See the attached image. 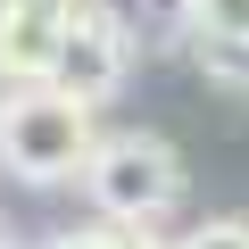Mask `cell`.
I'll list each match as a JSON object with an SVG mask.
<instances>
[{"mask_svg": "<svg viewBox=\"0 0 249 249\" xmlns=\"http://www.w3.org/2000/svg\"><path fill=\"white\" fill-rule=\"evenodd\" d=\"M100 150L91 100H75L67 83H9L0 91V166L17 183L50 191V183H83Z\"/></svg>", "mask_w": 249, "mask_h": 249, "instance_id": "obj_1", "label": "cell"}, {"mask_svg": "<svg viewBox=\"0 0 249 249\" xmlns=\"http://www.w3.org/2000/svg\"><path fill=\"white\" fill-rule=\"evenodd\" d=\"M83 199L91 216H116V224H158L175 199H183V158L166 133H100L91 166H83Z\"/></svg>", "mask_w": 249, "mask_h": 249, "instance_id": "obj_2", "label": "cell"}, {"mask_svg": "<svg viewBox=\"0 0 249 249\" xmlns=\"http://www.w3.org/2000/svg\"><path fill=\"white\" fill-rule=\"evenodd\" d=\"M124 75H133V17L108 9V0H83V9H67V34H58V67L50 83H67L75 100H116Z\"/></svg>", "mask_w": 249, "mask_h": 249, "instance_id": "obj_3", "label": "cell"}, {"mask_svg": "<svg viewBox=\"0 0 249 249\" xmlns=\"http://www.w3.org/2000/svg\"><path fill=\"white\" fill-rule=\"evenodd\" d=\"M58 34H67L58 9H9L0 0V67H9V83H50Z\"/></svg>", "mask_w": 249, "mask_h": 249, "instance_id": "obj_4", "label": "cell"}, {"mask_svg": "<svg viewBox=\"0 0 249 249\" xmlns=\"http://www.w3.org/2000/svg\"><path fill=\"white\" fill-rule=\"evenodd\" d=\"M50 249H175V241H158V224H116V216H100V224H83V232H58Z\"/></svg>", "mask_w": 249, "mask_h": 249, "instance_id": "obj_5", "label": "cell"}, {"mask_svg": "<svg viewBox=\"0 0 249 249\" xmlns=\"http://www.w3.org/2000/svg\"><path fill=\"white\" fill-rule=\"evenodd\" d=\"M183 34H249V0H183Z\"/></svg>", "mask_w": 249, "mask_h": 249, "instance_id": "obj_6", "label": "cell"}, {"mask_svg": "<svg viewBox=\"0 0 249 249\" xmlns=\"http://www.w3.org/2000/svg\"><path fill=\"white\" fill-rule=\"evenodd\" d=\"M175 249H249V216H208V224H191Z\"/></svg>", "mask_w": 249, "mask_h": 249, "instance_id": "obj_7", "label": "cell"}, {"mask_svg": "<svg viewBox=\"0 0 249 249\" xmlns=\"http://www.w3.org/2000/svg\"><path fill=\"white\" fill-rule=\"evenodd\" d=\"M9 9H58L67 17V9H83V0H9Z\"/></svg>", "mask_w": 249, "mask_h": 249, "instance_id": "obj_8", "label": "cell"}, {"mask_svg": "<svg viewBox=\"0 0 249 249\" xmlns=\"http://www.w3.org/2000/svg\"><path fill=\"white\" fill-rule=\"evenodd\" d=\"M0 249H17V241H9V224H0Z\"/></svg>", "mask_w": 249, "mask_h": 249, "instance_id": "obj_9", "label": "cell"}, {"mask_svg": "<svg viewBox=\"0 0 249 249\" xmlns=\"http://www.w3.org/2000/svg\"><path fill=\"white\" fill-rule=\"evenodd\" d=\"M0 91H9V67H0Z\"/></svg>", "mask_w": 249, "mask_h": 249, "instance_id": "obj_10", "label": "cell"}]
</instances>
